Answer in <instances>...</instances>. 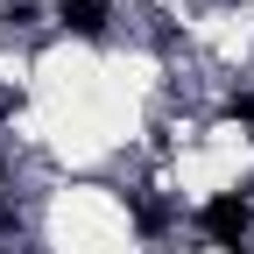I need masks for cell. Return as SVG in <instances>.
Returning <instances> with one entry per match:
<instances>
[{
  "label": "cell",
  "instance_id": "277c9868",
  "mask_svg": "<svg viewBox=\"0 0 254 254\" xmlns=\"http://www.w3.org/2000/svg\"><path fill=\"white\" fill-rule=\"evenodd\" d=\"M0 190H7V141H0Z\"/></svg>",
  "mask_w": 254,
  "mask_h": 254
},
{
  "label": "cell",
  "instance_id": "7a4b0ae2",
  "mask_svg": "<svg viewBox=\"0 0 254 254\" xmlns=\"http://www.w3.org/2000/svg\"><path fill=\"white\" fill-rule=\"evenodd\" d=\"M57 28L64 36H85V43H106L113 36V7L106 0H57Z\"/></svg>",
  "mask_w": 254,
  "mask_h": 254
},
{
  "label": "cell",
  "instance_id": "3957f363",
  "mask_svg": "<svg viewBox=\"0 0 254 254\" xmlns=\"http://www.w3.org/2000/svg\"><path fill=\"white\" fill-rule=\"evenodd\" d=\"M0 28H7V36L14 28H36V0H7V7H0Z\"/></svg>",
  "mask_w": 254,
  "mask_h": 254
},
{
  "label": "cell",
  "instance_id": "6da1fadb",
  "mask_svg": "<svg viewBox=\"0 0 254 254\" xmlns=\"http://www.w3.org/2000/svg\"><path fill=\"white\" fill-rule=\"evenodd\" d=\"M190 226H198L212 247H247L254 240V198H247V190H219V198H205L198 212H190Z\"/></svg>",
  "mask_w": 254,
  "mask_h": 254
}]
</instances>
